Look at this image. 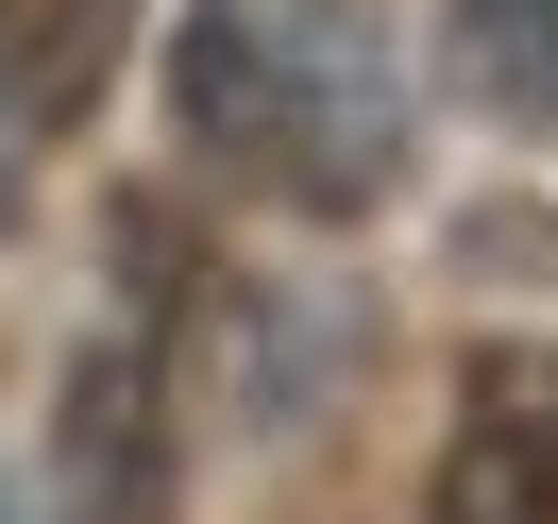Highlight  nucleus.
Here are the masks:
<instances>
[{"instance_id":"nucleus-5","label":"nucleus","mask_w":558,"mask_h":524,"mask_svg":"<svg viewBox=\"0 0 558 524\" xmlns=\"http://www.w3.org/2000/svg\"><path fill=\"white\" fill-rule=\"evenodd\" d=\"M457 85L508 119H558V0H457Z\"/></svg>"},{"instance_id":"nucleus-6","label":"nucleus","mask_w":558,"mask_h":524,"mask_svg":"<svg viewBox=\"0 0 558 524\" xmlns=\"http://www.w3.org/2000/svg\"><path fill=\"white\" fill-rule=\"evenodd\" d=\"M0 220H17V102H0Z\"/></svg>"},{"instance_id":"nucleus-2","label":"nucleus","mask_w":558,"mask_h":524,"mask_svg":"<svg viewBox=\"0 0 558 524\" xmlns=\"http://www.w3.org/2000/svg\"><path fill=\"white\" fill-rule=\"evenodd\" d=\"M170 220L136 204V305L69 355V406H51V508L69 524H170Z\"/></svg>"},{"instance_id":"nucleus-7","label":"nucleus","mask_w":558,"mask_h":524,"mask_svg":"<svg viewBox=\"0 0 558 524\" xmlns=\"http://www.w3.org/2000/svg\"><path fill=\"white\" fill-rule=\"evenodd\" d=\"M0 524H17V508H0Z\"/></svg>"},{"instance_id":"nucleus-4","label":"nucleus","mask_w":558,"mask_h":524,"mask_svg":"<svg viewBox=\"0 0 558 524\" xmlns=\"http://www.w3.org/2000/svg\"><path fill=\"white\" fill-rule=\"evenodd\" d=\"M119 35H136V0H0V102L17 119H85L119 85Z\"/></svg>"},{"instance_id":"nucleus-1","label":"nucleus","mask_w":558,"mask_h":524,"mask_svg":"<svg viewBox=\"0 0 558 524\" xmlns=\"http://www.w3.org/2000/svg\"><path fill=\"white\" fill-rule=\"evenodd\" d=\"M170 119L204 136V170H238L288 220H355L407 186V69L373 0H186Z\"/></svg>"},{"instance_id":"nucleus-3","label":"nucleus","mask_w":558,"mask_h":524,"mask_svg":"<svg viewBox=\"0 0 558 524\" xmlns=\"http://www.w3.org/2000/svg\"><path fill=\"white\" fill-rule=\"evenodd\" d=\"M440 524H558V339H490L457 373V440H440Z\"/></svg>"}]
</instances>
